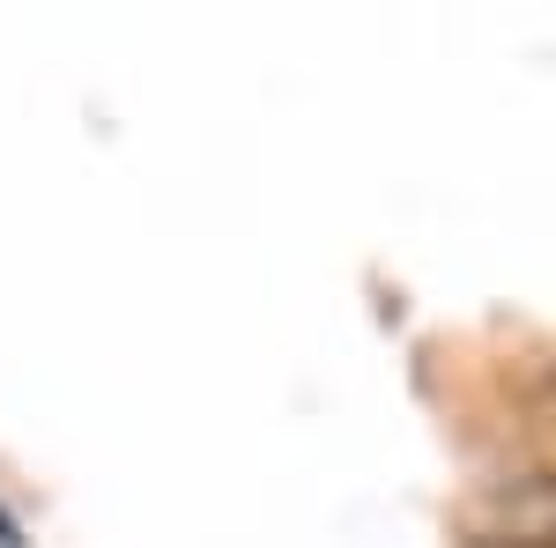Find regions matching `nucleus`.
Returning <instances> with one entry per match:
<instances>
[{"label": "nucleus", "instance_id": "obj_2", "mask_svg": "<svg viewBox=\"0 0 556 548\" xmlns=\"http://www.w3.org/2000/svg\"><path fill=\"white\" fill-rule=\"evenodd\" d=\"M0 541H15V526H8V519H0Z\"/></svg>", "mask_w": 556, "mask_h": 548}, {"label": "nucleus", "instance_id": "obj_1", "mask_svg": "<svg viewBox=\"0 0 556 548\" xmlns=\"http://www.w3.org/2000/svg\"><path fill=\"white\" fill-rule=\"evenodd\" d=\"M468 548H556V482H527L513 497H497V511L482 519Z\"/></svg>", "mask_w": 556, "mask_h": 548}]
</instances>
